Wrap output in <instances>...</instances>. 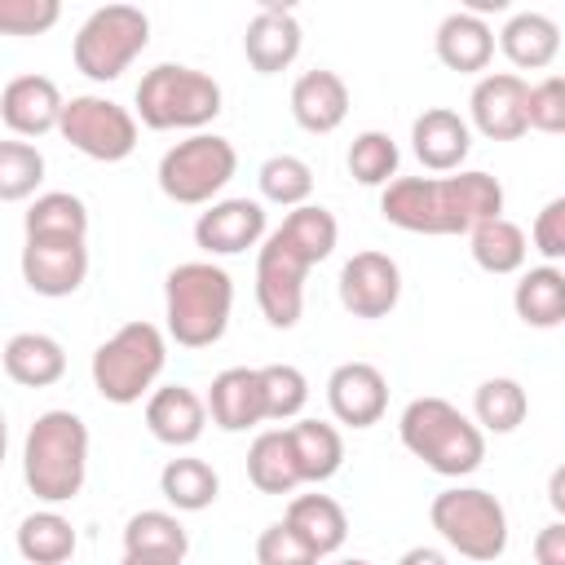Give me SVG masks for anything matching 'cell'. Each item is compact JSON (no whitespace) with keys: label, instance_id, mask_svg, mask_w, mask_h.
<instances>
[{"label":"cell","instance_id":"cell-9","mask_svg":"<svg viewBox=\"0 0 565 565\" xmlns=\"http://www.w3.org/2000/svg\"><path fill=\"white\" fill-rule=\"evenodd\" d=\"M238 172V150L221 132H190L185 141L168 146L159 159V190L181 207H212L216 194Z\"/></svg>","mask_w":565,"mask_h":565},{"label":"cell","instance_id":"cell-13","mask_svg":"<svg viewBox=\"0 0 565 565\" xmlns=\"http://www.w3.org/2000/svg\"><path fill=\"white\" fill-rule=\"evenodd\" d=\"M335 291H340L344 313L375 322V318H388L397 309V300H402V269H397V260L388 252H371L366 247V252H353L340 265Z\"/></svg>","mask_w":565,"mask_h":565},{"label":"cell","instance_id":"cell-12","mask_svg":"<svg viewBox=\"0 0 565 565\" xmlns=\"http://www.w3.org/2000/svg\"><path fill=\"white\" fill-rule=\"evenodd\" d=\"M530 84L512 71H486L468 93V124L490 141H516L530 132Z\"/></svg>","mask_w":565,"mask_h":565},{"label":"cell","instance_id":"cell-26","mask_svg":"<svg viewBox=\"0 0 565 565\" xmlns=\"http://www.w3.org/2000/svg\"><path fill=\"white\" fill-rule=\"evenodd\" d=\"M512 309L534 331L561 327L565 322V269L547 265V260L534 269H521L516 287H512Z\"/></svg>","mask_w":565,"mask_h":565},{"label":"cell","instance_id":"cell-24","mask_svg":"<svg viewBox=\"0 0 565 565\" xmlns=\"http://www.w3.org/2000/svg\"><path fill=\"white\" fill-rule=\"evenodd\" d=\"M4 375L22 388H53L66 375V349L62 340L44 331H18L4 340Z\"/></svg>","mask_w":565,"mask_h":565},{"label":"cell","instance_id":"cell-27","mask_svg":"<svg viewBox=\"0 0 565 565\" xmlns=\"http://www.w3.org/2000/svg\"><path fill=\"white\" fill-rule=\"evenodd\" d=\"M247 481L260 494H296V486H305L287 428H265V433L252 437V446H247Z\"/></svg>","mask_w":565,"mask_h":565},{"label":"cell","instance_id":"cell-23","mask_svg":"<svg viewBox=\"0 0 565 565\" xmlns=\"http://www.w3.org/2000/svg\"><path fill=\"white\" fill-rule=\"evenodd\" d=\"M433 49H437V62L446 71H459V75H481L494 57V26L468 9H455L437 22V35H433Z\"/></svg>","mask_w":565,"mask_h":565},{"label":"cell","instance_id":"cell-17","mask_svg":"<svg viewBox=\"0 0 565 565\" xmlns=\"http://www.w3.org/2000/svg\"><path fill=\"white\" fill-rule=\"evenodd\" d=\"M300 44H305V31H300V18L278 4V0H265L247 31H243V53H247V66L256 75H278L287 71L296 57H300Z\"/></svg>","mask_w":565,"mask_h":565},{"label":"cell","instance_id":"cell-1","mask_svg":"<svg viewBox=\"0 0 565 565\" xmlns=\"http://www.w3.org/2000/svg\"><path fill=\"white\" fill-rule=\"evenodd\" d=\"M380 216L406 234H472L503 216V185L481 168L450 177H397L380 190Z\"/></svg>","mask_w":565,"mask_h":565},{"label":"cell","instance_id":"cell-31","mask_svg":"<svg viewBox=\"0 0 565 565\" xmlns=\"http://www.w3.org/2000/svg\"><path fill=\"white\" fill-rule=\"evenodd\" d=\"M159 494H163L177 512H203V508L216 503L221 477H216V468H212L207 459H199V455H177V459H168L163 472H159Z\"/></svg>","mask_w":565,"mask_h":565},{"label":"cell","instance_id":"cell-38","mask_svg":"<svg viewBox=\"0 0 565 565\" xmlns=\"http://www.w3.org/2000/svg\"><path fill=\"white\" fill-rule=\"evenodd\" d=\"M256 185L260 199L274 207H305L313 194V168L300 154H269L256 168Z\"/></svg>","mask_w":565,"mask_h":565},{"label":"cell","instance_id":"cell-10","mask_svg":"<svg viewBox=\"0 0 565 565\" xmlns=\"http://www.w3.org/2000/svg\"><path fill=\"white\" fill-rule=\"evenodd\" d=\"M137 110L119 106L115 97H102V93H79V97H66V110H62V141H71V150H79L84 159H97V163H119L137 150Z\"/></svg>","mask_w":565,"mask_h":565},{"label":"cell","instance_id":"cell-41","mask_svg":"<svg viewBox=\"0 0 565 565\" xmlns=\"http://www.w3.org/2000/svg\"><path fill=\"white\" fill-rule=\"evenodd\" d=\"M322 556L287 525V521H274L260 530L256 539V565H318Z\"/></svg>","mask_w":565,"mask_h":565},{"label":"cell","instance_id":"cell-48","mask_svg":"<svg viewBox=\"0 0 565 565\" xmlns=\"http://www.w3.org/2000/svg\"><path fill=\"white\" fill-rule=\"evenodd\" d=\"M119 565H181L177 556H141V552H124Z\"/></svg>","mask_w":565,"mask_h":565},{"label":"cell","instance_id":"cell-40","mask_svg":"<svg viewBox=\"0 0 565 565\" xmlns=\"http://www.w3.org/2000/svg\"><path fill=\"white\" fill-rule=\"evenodd\" d=\"M260 384H265V411L274 424H287V419H300L305 402H309V380L300 366L291 362H269L260 366Z\"/></svg>","mask_w":565,"mask_h":565},{"label":"cell","instance_id":"cell-33","mask_svg":"<svg viewBox=\"0 0 565 565\" xmlns=\"http://www.w3.org/2000/svg\"><path fill=\"white\" fill-rule=\"evenodd\" d=\"M525 415H530V393L521 388V380L490 375V380L477 384V393H472V419H477L481 433H494V437L516 433L525 424Z\"/></svg>","mask_w":565,"mask_h":565},{"label":"cell","instance_id":"cell-20","mask_svg":"<svg viewBox=\"0 0 565 565\" xmlns=\"http://www.w3.org/2000/svg\"><path fill=\"white\" fill-rule=\"evenodd\" d=\"M207 415L221 433H247L269 419L260 366H225L207 384Z\"/></svg>","mask_w":565,"mask_h":565},{"label":"cell","instance_id":"cell-49","mask_svg":"<svg viewBox=\"0 0 565 565\" xmlns=\"http://www.w3.org/2000/svg\"><path fill=\"white\" fill-rule=\"evenodd\" d=\"M335 565H371V561H362V556H349V561H335Z\"/></svg>","mask_w":565,"mask_h":565},{"label":"cell","instance_id":"cell-3","mask_svg":"<svg viewBox=\"0 0 565 565\" xmlns=\"http://www.w3.org/2000/svg\"><path fill=\"white\" fill-rule=\"evenodd\" d=\"M234 313V278L216 260H181L163 278L168 340L181 349H212Z\"/></svg>","mask_w":565,"mask_h":565},{"label":"cell","instance_id":"cell-45","mask_svg":"<svg viewBox=\"0 0 565 565\" xmlns=\"http://www.w3.org/2000/svg\"><path fill=\"white\" fill-rule=\"evenodd\" d=\"M534 565H565V521H547L534 534Z\"/></svg>","mask_w":565,"mask_h":565},{"label":"cell","instance_id":"cell-7","mask_svg":"<svg viewBox=\"0 0 565 565\" xmlns=\"http://www.w3.org/2000/svg\"><path fill=\"white\" fill-rule=\"evenodd\" d=\"M428 521L441 534V543L463 561L490 565L508 552V512L499 494L481 486H446L441 494H433Z\"/></svg>","mask_w":565,"mask_h":565},{"label":"cell","instance_id":"cell-22","mask_svg":"<svg viewBox=\"0 0 565 565\" xmlns=\"http://www.w3.org/2000/svg\"><path fill=\"white\" fill-rule=\"evenodd\" d=\"M291 119L313 137L335 132L349 119V84L327 66L305 71L291 84Z\"/></svg>","mask_w":565,"mask_h":565},{"label":"cell","instance_id":"cell-32","mask_svg":"<svg viewBox=\"0 0 565 565\" xmlns=\"http://www.w3.org/2000/svg\"><path fill=\"white\" fill-rule=\"evenodd\" d=\"M468 252L477 260V269L503 278V274H521L525 269V256H530V238L516 221L499 216V221H486L468 234Z\"/></svg>","mask_w":565,"mask_h":565},{"label":"cell","instance_id":"cell-42","mask_svg":"<svg viewBox=\"0 0 565 565\" xmlns=\"http://www.w3.org/2000/svg\"><path fill=\"white\" fill-rule=\"evenodd\" d=\"M62 4L57 0H0V31L4 35H44L57 26Z\"/></svg>","mask_w":565,"mask_h":565},{"label":"cell","instance_id":"cell-36","mask_svg":"<svg viewBox=\"0 0 565 565\" xmlns=\"http://www.w3.org/2000/svg\"><path fill=\"white\" fill-rule=\"evenodd\" d=\"M124 552H141V556H177L185 561L190 552V534L181 525L177 512L163 508H141L124 521Z\"/></svg>","mask_w":565,"mask_h":565},{"label":"cell","instance_id":"cell-37","mask_svg":"<svg viewBox=\"0 0 565 565\" xmlns=\"http://www.w3.org/2000/svg\"><path fill=\"white\" fill-rule=\"evenodd\" d=\"M397 163H402V150H397V141L388 137V132H380V128H366V132H358L353 141H349V150H344V168H349V177L358 181V185H393L397 181Z\"/></svg>","mask_w":565,"mask_h":565},{"label":"cell","instance_id":"cell-18","mask_svg":"<svg viewBox=\"0 0 565 565\" xmlns=\"http://www.w3.org/2000/svg\"><path fill=\"white\" fill-rule=\"evenodd\" d=\"M66 97L49 75H13L0 88V119L13 137H44L62 128Z\"/></svg>","mask_w":565,"mask_h":565},{"label":"cell","instance_id":"cell-30","mask_svg":"<svg viewBox=\"0 0 565 565\" xmlns=\"http://www.w3.org/2000/svg\"><path fill=\"white\" fill-rule=\"evenodd\" d=\"M291 433V450H296V463H300V477L309 486H322L340 472L344 463V437L335 424H322V419H296L287 424Z\"/></svg>","mask_w":565,"mask_h":565},{"label":"cell","instance_id":"cell-14","mask_svg":"<svg viewBox=\"0 0 565 565\" xmlns=\"http://www.w3.org/2000/svg\"><path fill=\"white\" fill-rule=\"evenodd\" d=\"M88 278V238H26L22 243V282L44 296L62 300L75 296Z\"/></svg>","mask_w":565,"mask_h":565},{"label":"cell","instance_id":"cell-35","mask_svg":"<svg viewBox=\"0 0 565 565\" xmlns=\"http://www.w3.org/2000/svg\"><path fill=\"white\" fill-rule=\"evenodd\" d=\"M274 234H278L300 260H309V265H322V260L335 252V243H340V225H335V216H331L322 203L291 207Z\"/></svg>","mask_w":565,"mask_h":565},{"label":"cell","instance_id":"cell-39","mask_svg":"<svg viewBox=\"0 0 565 565\" xmlns=\"http://www.w3.org/2000/svg\"><path fill=\"white\" fill-rule=\"evenodd\" d=\"M40 181H44V154L22 137L0 141V199L4 203L35 199Z\"/></svg>","mask_w":565,"mask_h":565},{"label":"cell","instance_id":"cell-25","mask_svg":"<svg viewBox=\"0 0 565 565\" xmlns=\"http://www.w3.org/2000/svg\"><path fill=\"white\" fill-rule=\"evenodd\" d=\"M499 49L516 71H543L561 53V26L539 9H521V13H512L503 22Z\"/></svg>","mask_w":565,"mask_h":565},{"label":"cell","instance_id":"cell-8","mask_svg":"<svg viewBox=\"0 0 565 565\" xmlns=\"http://www.w3.org/2000/svg\"><path fill=\"white\" fill-rule=\"evenodd\" d=\"M146 44H150V18L137 4H102L79 22L71 40V62L84 79L110 84L141 57Z\"/></svg>","mask_w":565,"mask_h":565},{"label":"cell","instance_id":"cell-46","mask_svg":"<svg viewBox=\"0 0 565 565\" xmlns=\"http://www.w3.org/2000/svg\"><path fill=\"white\" fill-rule=\"evenodd\" d=\"M397 565H450V561H446V552H441V547L415 543V547H406V552L397 556Z\"/></svg>","mask_w":565,"mask_h":565},{"label":"cell","instance_id":"cell-21","mask_svg":"<svg viewBox=\"0 0 565 565\" xmlns=\"http://www.w3.org/2000/svg\"><path fill=\"white\" fill-rule=\"evenodd\" d=\"M207 397H199L190 384H163L146 397V428L154 441L172 446V450H185L203 437L207 428Z\"/></svg>","mask_w":565,"mask_h":565},{"label":"cell","instance_id":"cell-16","mask_svg":"<svg viewBox=\"0 0 565 565\" xmlns=\"http://www.w3.org/2000/svg\"><path fill=\"white\" fill-rule=\"evenodd\" d=\"M327 406L344 428H371L388 411V380L375 362H340L327 375Z\"/></svg>","mask_w":565,"mask_h":565},{"label":"cell","instance_id":"cell-43","mask_svg":"<svg viewBox=\"0 0 565 565\" xmlns=\"http://www.w3.org/2000/svg\"><path fill=\"white\" fill-rule=\"evenodd\" d=\"M530 128L539 132H565V75H543L530 84Z\"/></svg>","mask_w":565,"mask_h":565},{"label":"cell","instance_id":"cell-19","mask_svg":"<svg viewBox=\"0 0 565 565\" xmlns=\"http://www.w3.org/2000/svg\"><path fill=\"white\" fill-rule=\"evenodd\" d=\"M411 150L428 172H463V159L472 150V124L450 106H428L411 124Z\"/></svg>","mask_w":565,"mask_h":565},{"label":"cell","instance_id":"cell-15","mask_svg":"<svg viewBox=\"0 0 565 565\" xmlns=\"http://www.w3.org/2000/svg\"><path fill=\"white\" fill-rule=\"evenodd\" d=\"M269 238L265 203L260 199H216L194 221V247L207 256H243Z\"/></svg>","mask_w":565,"mask_h":565},{"label":"cell","instance_id":"cell-47","mask_svg":"<svg viewBox=\"0 0 565 565\" xmlns=\"http://www.w3.org/2000/svg\"><path fill=\"white\" fill-rule=\"evenodd\" d=\"M547 503H552V512L565 521V463H556V468L547 472Z\"/></svg>","mask_w":565,"mask_h":565},{"label":"cell","instance_id":"cell-34","mask_svg":"<svg viewBox=\"0 0 565 565\" xmlns=\"http://www.w3.org/2000/svg\"><path fill=\"white\" fill-rule=\"evenodd\" d=\"M26 238H88V207L71 190H44L22 216Z\"/></svg>","mask_w":565,"mask_h":565},{"label":"cell","instance_id":"cell-44","mask_svg":"<svg viewBox=\"0 0 565 565\" xmlns=\"http://www.w3.org/2000/svg\"><path fill=\"white\" fill-rule=\"evenodd\" d=\"M530 247H534L547 265L565 260V194H556V199H547V203L539 207V216H534V225H530Z\"/></svg>","mask_w":565,"mask_h":565},{"label":"cell","instance_id":"cell-4","mask_svg":"<svg viewBox=\"0 0 565 565\" xmlns=\"http://www.w3.org/2000/svg\"><path fill=\"white\" fill-rule=\"evenodd\" d=\"M402 446L437 477H468L486 459V433L446 397H415L397 419Z\"/></svg>","mask_w":565,"mask_h":565},{"label":"cell","instance_id":"cell-2","mask_svg":"<svg viewBox=\"0 0 565 565\" xmlns=\"http://www.w3.org/2000/svg\"><path fill=\"white\" fill-rule=\"evenodd\" d=\"M22 481L44 503L79 499L88 481V424L75 411H44L22 437Z\"/></svg>","mask_w":565,"mask_h":565},{"label":"cell","instance_id":"cell-29","mask_svg":"<svg viewBox=\"0 0 565 565\" xmlns=\"http://www.w3.org/2000/svg\"><path fill=\"white\" fill-rule=\"evenodd\" d=\"M282 521L318 552V556H335L349 539V516L331 494H296L282 512Z\"/></svg>","mask_w":565,"mask_h":565},{"label":"cell","instance_id":"cell-11","mask_svg":"<svg viewBox=\"0 0 565 565\" xmlns=\"http://www.w3.org/2000/svg\"><path fill=\"white\" fill-rule=\"evenodd\" d=\"M309 260H300L274 230L269 238L256 247V305L265 313V322L274 331H291L305 313V278H309Z\"/></svg>","mask_w":565,"mask_h":565},{"label":"cell","instance_id":"cell-6","mask_svg":"<svg viewBox=\"0 0 565 565\" xmlns=\"http://www.w3.org/2000/svg\"><path fill=\"white\" fill-rule=\"evenodd\" d=\"M168 366V335L154 322H124L110 340L97 344L93 353V388L115 402V406H132L141 397L154 393V380Z\"/></svg>","mask_w":565,"mask_h":565},{"label":"cell","instance_id":"cell-28","mask_svg":"<svg viewBox=\"0 0 565 565\" xmlns=\"http://www.w3.org/2000/svg\"><path fill=\"white\" fill-rule=\"evenodd\" d=\"M13 543L26 565H66L79 547V534H75L71 516H62L57 508H35L18 521Z\"/></svg>","mask_w":565,"mask_h":565},{"label":"cell","instance_id":"cell-5","mask_svg":"<svg viewBox=\"0 0 565 565\" xmlns=\"http://www.w3.org/2000/svg\"><path fill=\"white\" fill-rule=\"evenodd\" d=\"M137 119L154 132H203L216 115H221V84L199 71V66H181V62H159L137 79Z\"/></svg>","mask_w":565,"mask_h":565}]
</instances>
